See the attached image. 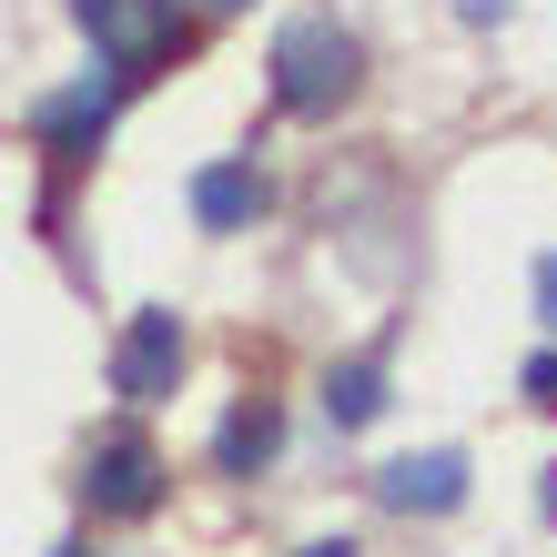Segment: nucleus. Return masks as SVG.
I'll list each match as a JSON object with an SVG mask.
<instances>
[{
  "instance_id": "1",
  "label": "nucleus",
  "mask_w": 557,
  "mask_h": 557,
  "mask_svg": "<svg viewBox=\"0 0 557 557\" xmlns=\"http://www.w3.org/2000/svg\"><path fill=\"white\" fill-rule=\"evenodd\" d=\"M355 72H366V51H355V30L335 11H305L274 30V102L294 122H324L335 102H355Z\"/></svg>"
},
{
  "instance_id": "2",
  "label": "nucleus",
  "mask_w": 557,
  "mask_h": 557,
  "mask_svg": "<svg viewBox=\"0 0 557 557\" xmlns=\"http://www.w3.org/2000/svg\"><path fill=\"white\" fill-rule=\"evenodd\" d=\"M72 21L91 30V51H102L112 72H152V61L183 41V11H173V0H72Z\"/></svg>"
},
{
  "instance_id": "3",
  "label": "nucleus",
  "mask_w": 557,
  "mask_h": 557,
  "mask_svg": "<svg viewBox=\"0 0 557 557\" xmlns=\"http://www.w3.org/2000/svg\"><path fill=\"white\" fill-rule=\"evenodd\" d=\"M82 497H91V517H152L162 507V456L143 436H102L82 456Z\"/></svg>"
},
{
  "instance_id": "4",
  "label": "nucleus",
  "mask_w": 557,
  "mask_h": 557,
  "mask_svg": "<svg viewBox=\"0 0 557 557\" xmlns=\"http://www.w3.org/2000/svg\"><path fill=\"white\" fill-rule=\"evenodd\" d=\"M173 375H183V314H133V324H122V345H112V385L133 406H162V396H173Z\"/></svg>"
},
{
  "instance_id": "5",
  "label": "nucleus",
  "mask_w": 557,
  "mask_h": 557,
  "mask_svg": "<svg viewBox=\"0 0 557 557\" xmlns=\"http://www.w3.org/2000/svg\"><path fill=\"white\" fill-rule=\"evenodd\" d=\"M375 497L396 517H446L456 497H467V456H446V446L436 456H396V467L375 476Z\"/></svg>"
},
{
  "instance_id": "6",
  "label": "nucleus",
  "mask_w": 557,
  "mask_h": 557,
  "mask_svg": "<svg viewBox=\"0 0 557 557\" xmlns=\"http://www.w3.org/2000/svg\"><path fill=\"white\" fill-rule=\"evenodd\" d=\"M264 203H274V193H264V173H253V162H213V173H193V213H203L213 234H244Z\"/></svg>"
},
{
  "instance_id": "7",
  "label": "nucleus",
  "mask_w": 557,
  "mask_h": 557,
  "mask_svg": "<svg viewBox=\"0 0 557 557\" xmlns=\"http://www.w3.org/2000/svg\"><path fill=\"white\" fill-rule=\"evenodd\" d=\"M102 133H112V82H82V91H61V102L41 112V143H51L61 162H82Z\"/></svg>"
},
{
  "instance_id": "8",
  "label": "nucleus",
  "mask_w": 557,
  "mask_h": 557,
  "mask_svg": "<svg viewBox=\"0 0 557 557\" xmlns=\"http://www.w3.org/2000/svg\"><path fill=\"white\" fill-rule=\"evenodd\" d=\"M274 446H284V416H274L264 396H244L234 416H223V436H213V467H223V476H253Z\"/></svg>"
},
{
  "instance_id": "9",
  "label": "nucleus",
  "mask_w": 557,
  "mask_h": 557,
  "mask_svg": "<svg viewBox=\"0 0 557 557\" xmlns=\"http://www.w3.org/2000/svg\"><path fill=\"white\" fill-rule=\"evenodd\" d=\"M324 416H335V425H375L385 416V375L375 366H335V375H324Z\"/></svg>"
},
{
  "instance_id": "10",
  "label": "nucleus",
  "mask_w": 557,
  "mask_h": 557,
  "mask_svg": "<svg viewBox=\"0 0 557 557\" xmlns=\"http://www.w3.org/2000/svg\"><path fill=\"white\" fill-rule=\"evenodd\" d=\"M528 396H537V406H557V355H537V366H528Z\"/></svg>"
},
{
  "instance_id": "11",
  "label": "nucleus",
  "mask_w": 557,
  "mask_h": 557,
  "mask_svg": "<svg viewBox=\"0 0 557 557\" xmlns=\"http://www.w3.org/2000/svg\"><path fill=\"white\" fill-rule=\"evenodd\" d=\"M537 314L557 324V253H547V264H537Z\"/></svg>"
},
{
  "instance_id": "12",
  "label": "nucleus",
  "mask_w": 557,
  "mask_h": 557,
  "mask_svg": "<svg viewBox=\"0 0 557 557\" xmlns=\"http://www.w3.org/2000/svg\"><path fill=\"white\" fill-rule=\"evenodd\" d=\"M305 557H355V547H345V537H324V547H305Z\"/></svg>"
},
{
  "instance_id": "13",
  "label": "nucleus",
  "mask_w": 557,
  "mask_h": 557,
  "mask_svg": "<svg viewBox=\"0 0 557 557\" xmlns=\"http://www.w3.org/2000/svg\"><path fill=\"white\" fill-rule=\"evenodd\" d=\"M547 517H557V467H547Z\"/></svg>"
},
{
  "instance_id": "14",
  "label": "nucleus",
  "mask_w": 557,
  "mask_h": 557,
  "mask_svg": "<svg viewBox=\"0 0 557 557\" xmlns=\"http://www.w3.org/2000/svg\"><path fill=\"white\" fill-rule=\"evenodd\" d=\"M203 11H244V0H203Z\"/></svg>"
},
{
  "instance_id": "15",
  "label": "nucleus",
  "mask_w": 557,
  "mask_h": 557,
  "mask_svg": "<svg viewBox=\"0 0 557 557\" xmlns=\"http://www.w3.org/2000/svg\"><path fill=\"white\" fill-rule=\"evenodd\" d=\"M61 557H91V547H61Z\"/></svg>"
}]
</instances>
